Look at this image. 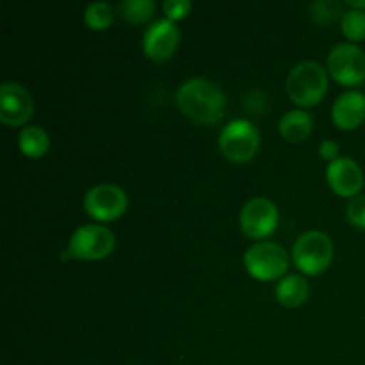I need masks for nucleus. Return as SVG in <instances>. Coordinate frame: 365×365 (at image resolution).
Instances as JSON below:
<instances>
[{"instance_id":"obj_1","label":"nucleus","mask_w":365,"mask_h":365,"mask_svg":"<svg viewBox=\"0 0 365 365\" xmlns=\"http://www.w3.org/2000/svg\"><path fill=\"white\" fill-rule=\"evenodd\" d=\"M178 109L200 125H216L223 120L227 96L214 81L192 77L182 82L177 91Z\"/></svg>"},{"instance_id":"obj_2","label":"nucleus","mask_w":365,"mask_h":365,"mask_svg":"<svg viewBox=\"0 0 365 365\" xmlns=\"http://www.w3.org/2000/svg\"><path fill=\"white\" fill-rule=\"evenodd\" d=\"M287 95L299 109L314 107L328 91V71L317 61H303L296 64L285 82Z\"/></svg>"},{"instance_id":"obj_3","label":"nucleus","mask_w":365,"mask_h":365,"mask_svg":"<svg viewBox=\"0 0 365 365\" xmlns=\"http://www.w3.org/2000/svg\"><path fill=\"white\" fill-rule=\"evenodd\" d=\"M116 248V235L100 223L82 225L71 234L64 257L73 260L96 262L110 255Z\"/></svg>"},{"instance_id":"obj_4","label":"nucleus","mask_w":365,"mask_h":365,"mask_svg":"<svg viewBox=\"0 0 365 365\" xmlns=\"http://www.w3.org/2000/svg\"><path fill=\"white\" fill-rule=\"evenodd\" d=\"M296 267L302 273L317 277L328 269L334 259V242L321 230H309L299 235L291 252Z\"/></svg>"},{"instance_id":"obj_5","label":"nucleus","mask_w":365,"mask_h":365,"mask_svg":"<svg viewBox=\"0 0 365 365\" xmlns=\"http://www.w3.org/2000/svg\"><path fill=\"white\" fill-rule=\"evenodd\" d=\"M220 148L232 163H248L260 150L259 128L245 118L228 121L220 132Z\"/></svg>"},{"instance_id":"obj_6","label":"nucleus","mask_w":365,"mask_h":365,"mask_svg":"<svg viewBox=\"0 0 365 365\" xmlns=\"http://www.w3.org/2000/svg\"><path fill=\"white\" fill-rule=\"evenodd\" d=\"M242 262L250 277L260 282H271L284 277L289 267V255L277 242L262 241L246 250Z\"/></svg>"},{"instance_id":"obj_7","label":"nucleus","mask_w":365,"mask_h":365,"mask_svg":"<svg viewBox=\"0 0 365 365\" xmlns=\"http://www.w3.org/2000/svg\"><path fill=\"white\" fill-rule=\"evenodd\" d=\"M328 73L341 86L364 84L365 52L356 43H339L328 53Z\"/></svg>"},{"instance_id":"obj_8","label":"nucleus","mask_w":365,"mask_h":365,"mask_svg":"<svg viewBox=\"0 0 365 365\" xmlns=\"http://www.w3.org/2000/svg\"><path fill=\"white\" fill-rule=\"evenodd\" d=\"M280 223V212L273 200L266 196H255L242 205L239 214V227L250 239H266L277 230Z\"/></svg>"},{"instance_id":"obj_9","label":"nucleus","mask_w":365,"mask_h":365,"mask_svg":"<svg viewBox=\"0 0 365 365\" xmlns=\"http://www.w3.org/2000/svg\"><path fill=\"white\" fill-rule=\"evenodd\" d=\"M128 207V196L120 185L98 184L93 185L84 196V210L88 216L100 223L120 220Z\"/></svg>"},{"instance_id":"obj_10","label":"nucleus","mask_w":365,"mask_h":365,"mask_svg":"<svg viewBox=\"0 0 365 365\" xmlns=\"http://www.w3.org/2000/svg\"><path fill=\"white\" fill-rule=\"evenodd\" d=\"M34 113V102L24 84L6 81L0 86V121L6 127H27Z\"/></svg>"},{"instance_id":"obj_11","label":"nucleus","mask_w":365,"mask_h":365,"mask_svg":"<svg viewBox=\"0 0 365 365\" xmlns=\"http://www.w3.org/2000/svg\"><path fill=\"white\" fill-rule=\"evenodd\" d=\"M178 43H180V31L177 24L163 18L150 24L143 34V52L148 59L164 63L173 56L175 50L178 48Z\"/></svg>"},{"instance_id":"obj_12","label":"nucleus","mask_w":365,"mask_h":365,"mask_svg":"<svg viewBox=\"0 0 365 365\" xmlns=\"http://www.w3.org/2000/svg\"><path fill=\"white\" fill-rule=\"evenodd\" d=\"M364 171L351 157H339L327 168V182L331 191L344 198H355L364 187Z\"/></svg>"},{"instance_id":"obj_13","label":"nucleus","mask_w":365,"mask_h":365,"mask_svg":"<svg viewBox=\"0 0 365 365\" xmlns=\"http://www.w3.org/2000/svg\"><path fill=\"white\" fill-rule=\"evenodd\" d=\"M331 120L342 130H355L365 121V93L349 89L331 106Z\"/></svg>"},{"instance_id":"obj_14","label":"nucleus","mask_w":365,"mask_h":365,"mask_svg":"<svg viewBox=\"0 0 365 365\" xmlns=\"http://www.w3.org/2000/svg\"><path fill=\"white\" fill-rule=\"evenodd\" d=\"M314 128V120L305 109H292L287 110L280 118L278 130L280 135L289 143H302L310 135Z\"/></svg>"},{"instance_id":"obj_15","label":"nucleus","mask_w":365,"mask_h":365,"mask_svg":"<svg viewBox=\"0 0 365 365\" xmlns=\"http://www.w3.org/2000/svg\"><path fill=\"white\" fill-rule=\"evenodd\" d=\"M277 299L287 309H296L303 305L309 298V282L302 274H285L277 285Z\"/></svg>"},{"instance_id":"obj_16","label":"nucleus","mask_w":365,"mask_h":365,"mask_svg":"<svg viewBox=\"0 0 365 365\" xmlns=\"http://www.w3.org/2000/svg\"><path fill=\"white\" fill-rule=\"evenodd\" d=\"M18 146L24 155L31 157V159H39L48 152L50 135L39 125H27L21 128L20 135H18Z\"/></svg>"},{"instance_id":"obj_17","label":"nucleus","mask_w":365,"mask_h":365,"mask_svg":"<svg viewBox=\"0 0 365 365\" xmlns=\"http://www.w3.org/2000/svg\"><path fill=\"white\" fill-rule=\"evenodd\" d=\"M114 20V9L107 2H91L84 9V21L93 31H106Z\"/></svg>"},{"instance_id":"obj_18","label":"nucleus","mask_w":365,"mask_h":365,"mask_svg":"<svg viewBox=\"0 0 365 365\" xmlns=\"http://www.w3.org/2000/svg\"><path fill=\"white\" fill-rule=\"evenodd\" d=\"M120 13L130 24H143L153 16L155 2L153 0H123L120 2Z\"/></svg>"},{"instance_id":"obj_19","label":"nucleus","mask_w":365,"mask_h":365,"mask_svg":"<svg viewBox=\"0 0 365 365\" xmlns=\"http://www.w3.org/2000/svg\"><path fill=\"white\" fill-rule=\"evenodd\" d=\"M341 31L351 43H359L365 39V11L351 9L349 7L341 18Z\"/></svg>"},{"instance_id":"obj_20","label":"nucleus","mask_w":365,"mask_h":365,"mask_svg":"<svg viewBox=\"0 0 365 365\" xmlns=\"http://www.w3.org/2000/svg\"><path fill=\"white\" fill-rule=\"evenodd\" d=\"M309 13L312 21L316 24H331L337 18L344 16V6L341 2H331V0H317L309 7Z\"/></svg>"},{"instance_id":"obj_21","label":"nucleus","mask_w":365,"mask_h":365,"mask_svg":"<svg viewBox=\"0 0 365 365\" xmlns=\"http://www.w3.org/2000/svg\"><path fill=\"white\" fill-rule=\"evenodd\" d=\"M346 217L353 227L365 230V195H359L351 198L346 207Z\"/></svg>"},{"instance_id":"obj_22","label":"nucleus","mask_w":365,"mask_h":365,"mask_svg":"<svg viewBox=\"0 0 365 365\" xmlns=\"http://www.w3.org/2000/svg\"><path fill=\"white\" fill-rule=\"evenodd\" d=\"M163 9L168 20L178 21L191 13L192 4L191 0H166V2L163 4Z\"/></svg>"},{"instance_id":"obj_23","label":"nucleus","mask_w":365,"mask_h":365,"mask_svg":"<svg viewBox=\"0 0 365 365\" xmlns=\"http://www.w3.org/2000/svg\"><path fill=\"white\" fill-rule=\"evenodd\" d=\"M339 153H341V148H339V143L334 141V139H324L319 145V155L324 160L331 163V160L339 159Z\"/></svg>"},{"instance_id":"obj_24","label":"nucleus","mask_w":365,"mask_h":365,"mask_svg":"<svg viewBox=\"0 0 365 365\" xmlns=\"http://www.w3.org/2000/svg\"><path fill=\"white\" fill-rule=\"evenodd\" d=\"M348 6L351 7V9L365 11V0H348Z\"/></svg>"}]
</instances>
